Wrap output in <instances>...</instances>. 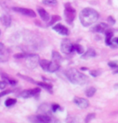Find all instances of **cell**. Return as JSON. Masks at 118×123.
<instances>
[{
    "label": "cell",
    "instance_id": "22",
    "mask_svg": "<svg viewBox=\"0 0 118 123\" xmlns=\"http://www.w3.org/2000/svg\"><path fill=\"white\" fill-rule=\"evenodd\" d=\"M16 103V100L12 98H8L5 101V105L7 107H11V106L14 105Z\"/></svg>",
    "mask_w": 118,
    "mask_h": 123
},
{
    "label": "cell",
    "instance_id": "14",
    "mask_svg": "<svg viewBox=\"0 0 118 123\" xmlns=\"http://www.w3.org/2000/svg\"><path fill=\"white\" fill-rule=\"evenodd\" d=\"M96 55V52L93 48H88V50L86 52H84L82 55V58L83 59H88V58H91V57H95Z\"/></svg>",
    "mask_w": 118,
    "mask_h": 123
},
{
    "label": "cell",
    "instance_id": "34",
    "mask_svg": "<svg viewBox=\"0 0 118 123\" xmlns=\"http://www.w3.org/2000/svg\"><path fill=\"white\" fill-rule=\"evenodd\" d=\"M112 42L113 43H117V44H118V37L117 38H114L112 39Z\"/></svg>",
    "mask_w": 118,
    "mask_h": 123
},
{
    "label": "cell",
    "instance_id": "15",
    "mask_svg": "<svg viewBox=\"0 0 118 123\" xmlns=\"http://www.w3.org/2000/svg\"><path fill=\"white\" fill-rule=\"evenodd\" d=\"M59 69V63H57L56 61H50L49 65L48 68V72L49 73H55Z\"/></svg>",
    "mask_w": 118,
    "mask_h": 123
},
{
    "label": "cell",
    "instance_id": "16",
    "mask_svg": "<svg viewBox=\"0 0 118 123\" xmlns=\"http://www.w3.org/2000/svg\"><path fill=\"white\" fill-rule=\"evenodd\" d=\"M52 59L54 61L60 63L62 60V55L59 54V52H56V51H54V52H52Z\"/></svg>",
    "mask_w": 118,
    "mask_h": 123
},
{
    "label": "cell",
    "instance_id": "37",
    "mask_svg": "<svg viewBox=\"0 0 118 123\" xmlns=\"http://www.w3.org/2000/svg\"><path fill=\"white\" fill-rule=\"evenodd\" d=\"M0 36H1V31H0Z\"/></svg>",
    "mask_w": 118,
    "mask_h": 123
},
{
    "label": "cell",
    "instance_id": "20",
    "mask_svg": "<svg viewBox=\"0 0 118 123\" xmlns=\"http://www.w3.org/2000/svg\"><path fill=\"white\" fill-rule=\"evenodd\" d=\"M43 3L47 6H54L57 4V0H43Z\"/></svg>",
    "mask_w": 118,
    "mask_h": 123
},
{
    "label": "cell",
    "instance_id": "33",
    "mask_svg": "<svg viewBox=\"0 0 118 123\" xmlns=\"http://www.w3.org/2000/svg\"><path fill=\"white\" fill-rule=\"evenodd\" d=\"M4 49H6V48H5V46H4L3 43H0V52H1V51H3Z\"/></svg>",
    "mask_w": 118,
    "mask_h": 123
},
{
    "label": "cell",
    "instance_id": "17",
    "mask_svg": "<svg viewBox=\"0 0 118 123\" xmlns=\"http://www.w3.org/2000/svg\"><path fill=\"white\" fill-rule=\"evenodd\" d=\"M49 62L50 61L46 60H40V62H39V64L41 65V67L42 68L44 71L48 72V68H49Z\"/></svg>",
    "mask_w": 118,
    "mask_h": 123
},
{
    "label": "cell",
    "instance_id": "1",
    "mask_svg": "<svg viewBox=\"0 0 118 123\" xmlns=\"http://www.w3.org/2000/svg\"><path fill=\"white\" fill-rule=\"evenodd\" d=\"M99 18V13L92 8H84L79 14V19L83 27H90Z\"/></svg>",
    "mask_w": 118,
    "mask_h": 123
},
{
    "label": "cell",
    "instance_id": "23",
    "mask_svg": "<svg viewBox=\"0 0 118 123\" xmlns=\"http://www.w3.org/2000/svg\"><path fill=\"white\" fill-rule=\"evenodd\" d=\"M60 19H61V18H60L58 15H53L51 20H50L49 23L48 24V26H52L53 24H54L56 22L59 21Z\"/></svg>",
    "mask_w": 118,
    "mask_h": 123
},
{
    "label": "cell",
    "instance_id": "26",
    "mask_svg": "<svg viewBox=\"0 0 118 123\" xmlns=\"http://www.w3.org/2000/svg\"><path fill=\"white\" fill-rule=\"evenodd\" d=\"M90 74L92 76H98L101 74V71L100 70H91L90 72Z\"/></svg>",
    "mask_w": 118,
    "mask_h": 123
},
{
    "label": "cell",
    "instance_id": "7",
    "mask_svg": "<svg viewBox=\"0 0 118 123\" xmlns=\"http://www.w3.org/2000/svg\"><path fill=\"white\" fill-rule=\"evenodd\" d=\"M38 113H39V114L46 115V116H49V117H51V114L53 113L51 105H49L48 103L41 104L38 108Z\"/></svg>",
    "mask_w": 118,
    "mask_h": 123
},
{
    "label": "cell",
    "instance_id": "8",
    "mask_svg": "<svg viewBox=\"0 0 118 123\" xmlns=\"http://www.w3.org/2000/svg\"><path fill=\"white\" fill-rule=\"evenodd\" d=\"M12 10L15 12L20 13L22 15H24L25 16H28V17H32V18H35L36 17V13L34 12L33 11L31 10V9L28 8H24V7H13Z\"/></svg>",
    "mask_w": 118,
    "mask_h": 123
},
{
    "label": "cell",
    "instance_id": "27",
    "mask_svg": "<svg viewBox=\"0 0 118 123\" xmlns=\"http://www.w3.org/2000/svg\"><path fill=\"white\" fill-rule=\"evenodd\" d=\"M51 108H52V111L53 112H57V110H60V105H57V104H53V105H51Z\"/></svg>",
    "mask_w": 118,
    "mask_h": 123
},
{
    "label": "cell",
    "instance_id": "29",
    "mask_svg": "<svg viewBox=\"0 0 118 123\" xmlns=\"http://www.w3.org/2000/svg\"><path fill=\"white\" fill-rule=\"evenodd\" d=\"M108 22L109 23V24H115V23H116V21H115V19L113 18L112 16H109V17L108 18Z\"/></svg>",
    "mask_w": 118,
    "mask_h": 123
},
{
    "label": "cell",
    "instance_id": "11",
    "mask_svg": "<svg viewBox=\"0 0 118 123\" xmlns=\"http://www.w3.org/2000/svg\"><path fill=\"white\" fill-rule=\"evenodd\" d=\"M108 29V25L104 24V23H99V24H96L93 28H92V31L98 32V33H104L106 30Z\"/></svg>",
    "mask_w": 118,
    "mask_h": 123
},
{
    "label": "cell",
    "instance_id": "25",
    "mask_svg": "<svg viewBox=\"0 0 118 123\" xmlns=\"http://www.w3.org/2000/svg\"><path fill=\"white\" fill-rule=\"evenodd\" d=\"M18 76H20L21 78L24 79V80H26L28 81H29V82L32 83V84H36V81H35V80H33V79H32L31 77H28V76H24V75H21V74H18Z\"/></svg>",
    "mask_w": 118,
    "mask_h": 123
},
{
    "label": "cell",
    "instance_id": "31",
    "mask_svg": "<svg viewBox=\"0 0 118 123\" xmlns=\"http://www.w3.org/2000/svg\"><path fill=\"white\" fill-rule=\"evenodd\" d=\"M25 55L26 54H15V58H17V59H22V58L25 57Z\"/></svg>",
    "mask_w": 118,
    "mask_h": 123
},
{
    "label": "cell",
    "instance_id": "9",
    "mask_svg": "<svg viewBox=\"0 0 118 123\" xmlns=\"http://www.w3.org/2000/svg\"><path fill=\"white\" fill-rule=\"evenodd\" d=\"M74 102L77 105L78 107L81 109H86L89 106V102L87 99L83 97H76L74 98Z\"/></svg>",
    "mask_w": 118,
    "mask_h": 123
},
{
    "label": "cell",
    "instance_id": "35",
    "mask_svg": "<svg viewBox=\"0 0 118 123\" xmlns=\"http://www.w3.org/2000/svg\"><path fill=\"white\" fill-rule=\"evenodd\" d=\"M113 74H118V69L117 70H116L115 72H113Z\"/></svg>",
    "mask_w": 118,
    "mask_h": 123
},
{
    "label": "cell",
    "instance_id": "19",
    "mask_svg": "<svg viewBox=\"0 0 118 123\" xmlns=\"http://www.w3.org/2000/svg\"><path fill=\"white\" fill-rule=\"evenodd\" d=\"M36 85H39L40 87H42V88H44V89L49 90V92H51V89L53 88V86L51 85L47 84V83H44V82H37V83H36Z\"/></svg>",
    "mask_w": 118,
    "mask_h": 123
},
{
    "label": "cell",
    "instance_id": "28",
    "mask_svg": "<svg viewBox=\"0 0 118 123\" xmlns=\"http://www.w3.org/2000/svg\"><path fill=\"white\" fill-rule=\"evenodd\" d=\"M7 84H8V83L7 82L6 80H1V81H0V89H4L7 87Z\"/></svg>",
    "mask_w": 118,
    "mask_h": 123
},
{
    "label": "cell",
    "instance_id": "24",
    "mask_svg": "<svg viewBox=\"0 0 118 123\" xmlns=\"http://www.w3.org/2000/svg\"><path fill=\"white\" fill-rule=\"evenodd\" d=\"M95 117H96V113H88V114L87 115V117H85V123H89L91 120L95 119Z\"/></svg>",
    "mask_w": 118,
    "mask_h": 123
},
{
    "label": "cell",
    "instance_id": "18",
    "mask_svg": "<svg viewBox=\"0 0 118 123\" xmlns=\"http://www.w3.org/2000/svg\"><path fill=\"white\" fill-rule=\"evenodd\" d=\"M96 92V88H95V87H90L86 90V95H87V97H93L95 95Z\"/></svg>",
    "mask_w": 118,
    "mask_h": 123
},
{
    "label": "cell",
    "instance_id": "12",
    "mask_svg": "<svg viewBox=\"0 0 118 123\" xmlns=\"http://www.w3.org/2000/svg\"><path fill=\"white\" fill-rule=\"evenodd\" d=\"M37 11H38L39 15H40V17L42 18L43 21L48 22L49 20V13L45 10V9L41 8V7H39L37 9Z\"/></svg>",
    "mask_w": 118,
    "mask_h": 123
},
{
    "label": "cell",
    "instance_id": "3",
    "mask_svg": "<svg viewBox=\"0 0 118 123\" xmlns=\"http://www.w3.org/2000/svg\"><path fill=\"white\" fill-rule=\"evenodd\" d=\"M65 18H66V21L69 24H71L74 19L75 18L76 16V11L75 9L72 7V6L70 5V3H67L65 4Z\"/></svg>",
    "mask_w": 118,
    "mask_h": 123
},
{
    "label": "cell",
    "instance_id": "2",
    "mask_svg": "<svg viewBox=\"0 0 118 123\" xmlns=\"http://www.w3.org/2000/svg\"><path fill=\"white\" fill-rule=\"evenodd\" d=\"M66 76L71 83L75 85H83L88 82V77L84 74L79 73L75 68H70L66 72Z\"/></svg>",
    "mask_w": 118,
    "mask_h": 123
},
{
    "label": "cell",
    "instance_id": "6",
    "mask_svg": "<svg viewBox=\"0 0 118 123\" xmlns=\"http://www.w3.org/2000/svg\"><path fill=\"white\" fill-rule=\"evenodd\" d=\"M41 89L40 88H35V89H28V90H24L20 92V97H23V98H28V97H34L36 95H37L40 93Z\"/></svg>",
    "mask_w": 118,
    "mask_h": 123
},
{
    "label": "cell",
    "instance_id": "13",
    "mask_svg": "<svg viewBox=\"0 0 118 123\" xmlns=\"http://www.w3.org/2000/svg\"><path fill=\"white\" fill-rule=\"evenodd\" d=\"M0 21L5 27H10L11 24V18L8 15H3L0 18Z\"/></svg>",
    "mask_w": 118,
    "mask_h": 123
},
{
    "label": "cell",
    "instance_id": "36",
    "mask_svg": "<svg viewBox=\"0 0 118 123\" xmlns=\"http://www.w3.org/2000/svg\"><path fill=\"white\" fill-rule=\"evenodd\" d=\"M81 69H82V70H87V68H84V67H83V68H81Z\"/></svg>",
    "mask_w": 118,
    "mask_h": 123
},
{
    "label": "cell",
    "instance_id": "10",
    "mask_svg": "<svg viewBox=\"0 0 118 123\" xmlns=\"http://www.w3.org/2000/svg\"><path fill=\"white\" fill-rule=\"evenodd\" d=\"M53 29L55 31H57V33L62 35V36H68L69 35V30L67 27L62 24H57L55 26L53 27Z\"/></svg>",
    "mask_w": 118,
    "mask_h": 123
},
{
    "label": "cell",
    "instance_id": "4",
    "mask_svg": "<svg viewBox=\"0 0 118 123\" xmlns=\"http://www.w3.org/2000/svg\"><path fill=\"white\" fill-rule=\"evenodd\" d=\"M26 64L30 68H35L40 62V57L36 54H26L25 55Z\"/></svg>",
    "mask_w": 118,
    "mask_h": 123
},
{
    "label": "cell",
    "instance_id": "21",
    "mask_svg": "<svg viewBox=\"0 0 118 123\" xmlns=\"http://www.w3.org/2000/svg\"><path fill=\"white\" fill-rule=\"evenodd\" d=\"M74 46H75V50L77 52V53H78V54H83L84 53V48L82 45L76 43V44H74Z\"/></svg>",
    "mask_w": 118,
    "mask_h": 123
},
{
    "label": "cell",
    "instance_id": "30",
    "mask_svg": "<svg viewBox=\"0 0 118 123\" xmlns=\"http://www.w3.org/2000/svg\"><path fill=\"white\" fill-rule=\"evenodd\" d=\"M10 92H11V90H6V91H3V92H0V97L5 96V95H7V94H9Z\"/></svg>",
    "mask_w": 118,
    "mask_h": 123
},
{
    "label": "cell",
    "instance_id": "5",
    "mask_svg": "<svg viewBox=\"0 0 118 123\" xmlns=\"http://www.w3.org/2000/svg\"><path fill=\"white\" fill-rule=\"evenodd\" d=\"M62 52L65 54H71L75 50V46L69 39H64L61 43Z\"/></svg>",
    "mask_w": 118,
    "mask_h": 123
},
{
    "label": "cell",
    "instance_id": "32",
    "mask_svg": "<svg viewBox=\"0 0 118 123\" xmlns=\"http://www.w3.org/2000/svg\"><path fill=\"white\" fill-rule=\"evenodd\" d=\"M67 123H78V122L75 119H74V118H68Z\"/></svg>",
    "mask_w": 118,
    "mask_h": 123
}]
</instances>
